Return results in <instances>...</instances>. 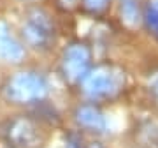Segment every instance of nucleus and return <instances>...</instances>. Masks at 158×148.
Listing matches in <instances>:
<instances>
[{
	"instance_id": "nucleus-2",
	"label": "nucleus",
	"mask_w": 158,
	"mask_h": 148,
	"mask_svg": "<svg viewBox=\"0 0 158 148\" xmlns=\"http://www.w3.org/2000/svg\"><path fill=\"white\" fill-rule=\"evenodd\" d=\"M21 34L25 42L39 51H48L55 44V23L44 9L34 7L27 12V18L21 25Z\"/></svg>"
},
{
	"instance_id": "nucleus-7",
	"label": "nucleus",
	"mask_w": 158,
	"mask_h": 148,
	"mask_svg": "<svg viewBox=\"0 0 158 148\" xmlns=\"http://www.w3.org/2000/svg\"><path fill=\"white\" fill-rule=\"evenodd\" d=\"M25 57V48L11 34L6 21H0V60L4 62H19Z\"/></svg>"
},
{
	"instance_id": "nucleus-5",
	"label": "nucleus",
	"mask_w": 158,
	"mask_h": 148,
	"mask_svg": "<svg viewBox=\"0 0 158 148\" xmlns=\"http://www.w3.org/2000/svg\"><path fill=\"white\" fill-rule=\"evenodd\" d=\"M118 74L111 67H104V65L88 71V74L81 81L83 94L90 99H104L113 95L118 90Z\"/></svg>"
},
{
	"instance_id": "nucleus-9",
	"label": "nucleus",
	"mask_w": 158,
	"mask_h": 148,
	"mask_svg": "<svg viewBox=\"0 0 158 148\" xmlns=\"http://www.w3.org/2000/svg\"><path fill=\"white\" fill-rule=\"evenodd\" d=\"M142 20L146 23L148 32L158 39V0H148L142 7Z\"/></svg>"
},
{
	"instance_id": "nucleus-6",
	"label": "nucleus",
	"mask_w": 158,
	"mask_h": 148,
	"mask_svg": "<svg viewBox=\"0 0 158 148\" xmlns=\"http://www.w3.org/2000/svg\"><path fill=\"white\" fill-rule=\"evenodd\" d=\"M76 122L81 129H86L90 132H97V134H102L107 129V118L106 115L102 113L100 109L93 106V104H83L76 109Z\"/></svg>"
},
{
	"instance_id": "nucleus-12",
	"label": "nucleus",
	"mask_w": 158,
	"mask_h": 148,
	"mask_svg": "<svg viewBox=\"0 0 158 148\" xmlns=\"http://www.w3.org/2000/svg\"><path fill=\"white\" fill-rule=\"evenodd\" d=\"M153 92H155V95H156V99H158V78L155 80V83H153Z\"/></svg>"
},
{
	"instance_id": "nucleus-10",
	"label": "nucleus",
	"mask_w": 158,
	"mask_h": 148,
	"mask_svg": "<svg viewBox=\"0 0 158 148\" xmlns=\"http://www.w3.org/2000/svg\"><path fill=\"white\" fill-rule=\"evenodd\" d=\"M111 0H83V7L91 14H102L107 11Z\"/></svg>"
},
{
	"instance_id": "nucleus-8",
	"label": "nucleus",
	"mask_w": 158,
	"mask_h": 148,
	"mask_svg": "<svg viewBox=\"0 0 158 148\" xmlns=\"http://www.w3.org/2000/svg\"><path fill=\"white\" fill-rule=\"evenodd\" d=\"M119 16L128 28H135L142 21V0H119Z\"/></svg>"
},
{
	"instance_id": "nucleus-11",
	"label": "nucleus",
	"mask_w": 158,
	"mask_h": 148,
	"mask_svg": "<svg viewBox=\"0 0 158 148\" xmlns=\"http://www.w3.org/2000/svg\"><path fill=\"white\" fill-rule=\"evenodd\" d=\"M65 148H83V141L77 134H69L65 139Z\"/></svg>"
},
{
	"instance_id": "nucleus-3",
	"label": "nucleus",
	"mask_w": 158,
	"mask_h": 148,
	"mask_svg": "<svg viewBox=\"0 0 158 148\" xmlns=\"http://www.w3.org/2000/svg\"><path fill=\"white\" fill-rule=\"evenodd\" d=\"M4 139L12 148H34L40 139L39 127L30 116H14L4 127Z\"/></svg>"
},
{
	"instance_id": "nucleus-1",
	"label": "nucleus",
	"mask_w": 158,
	"mask_h": 148,
	"mask_svg": "<svg viewBox=\"0 0 158 148\" xmlns=\"http://www.w3.org/2000/svg\"><path fill=\"white\" fill-rule=\"evenodd\" d=\"M48 81L35 71H21L9 78L6 85V97L16 104L39 102L48 95Z\"/></svg>"
},
{
	"instance_id": "nucleus-4",
	"label": "nucleus",
	"mask_w": 158,
	"mask_h": 148,
	"mask_svg": "<svg viewBox=\"0 0 158 148\" xmlns=\"http://www.w3.org/2000/svg\"><path fill=\"white\" fill-rule=\"evenodd\" d=\"M91 53L83 42H72L65 48L62 57V72L69 83H81L90 71Z\"/></svg>"
}]
</instances>
